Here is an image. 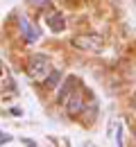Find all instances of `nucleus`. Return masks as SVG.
Returning a JSON list of instances; mask_svg holds the SVG:
<instances>
[{
	"mask_svg": "<svg viewBox=\"0 0 136 147\" xmlns=\"http://www.w3.org/2000/svg\"><path fill=\"white\" fill-rule=\"evenodd\" d=\"M27 75H30L32 79H45V77L50 75V61L43 55L30 57V61H27Z\"/></svg>",
	"mask_w": 136,
	"mask_h": 147,
	"instance_id": "1",
	"label": "nucleus"
},
{
	"mask_svg": "<svg viewBox=\"0 0 136 147\" xmlns=\"http://www.w3.org/2000/svg\"><path fill=\"white\" fill-rule=\"evenodd\" d=\"M18 27H20V34H23V38H25L27 43H34V41L39 38V30H37L30 20L20 18V20H18Z\"/></svg>",
	"mask_w": 136,
	"mask_h": 147,
	"instance_id": "2",
	"label": "nucleus"
},
{
	"mask_svg": "<svg viewBox=\"0 0 136 147\" xmlns=\"http://www.w3.org/2000/svg\"><path fill=\"white\" fill-rule=\"evenodd\" d=\"M73 45L82 48V50H97L100 48V38L97 36H75L73 38Z\"/></svg>",
	"mask_w": 136,
	"mask_h": 147,
	"instance_id": "3",
	"label": "nucleus"
},
{
	"mask_svg": "<svg viewBox=\"0 0 136 147\" xmlns=\"http://www.w3.org/2000/svg\"><path fill=\"white\" fill-rule=\"evenodd\" d=\"M64 107H66V111H68V115H77L79 111H84V102H82V97H79V95L73 93Z\"/></svg>",
	"mask_w": 136,
	"mask_h": 147,
	"instance_id": "4",
	"label": "nucleus"
},
{
	"mask_svg": "<svg viewBox=\"0 0 136 147\" xmlns=\"http://www.w3.org/2000/svg\"><path fill=\"white\" fill-rule=\"evenodd\" d=\"M45 23L50 25V30H55V32H59V30H64V16L61 14H48L45 16Z\"/></svg>",
	"mask_w": 136,
	"mask_h": 147,
	"instance_id": "5",
	"label": "nucleus"
},
{
	"mask_svg": "<svg viewBox=\"0 0 136 147\" xmlns=\"http://www.w3.org/2000/svg\"><path fill=\"white\" fill-rule=\"evenodd\" d=\"M57 79H59V73L55 70V73L50 75V79H45V86H55V84H57Z\"/></svg>",
	"mask_w": 136,
	"mask_h": 147,
	"instance_id": "6",
	"label": "nucleus"
},
{
	"mask_svg": "<svg viewBox=\"0 0 136 147\" xmlns=\"http://www.w3.org/2000/svg\"><path fill=\"white\" fill-rule=\"evenodd\" d=\"M32 2H43V0H32Z\"/></svg>",
	"mask_w": 136,
	"mask_h": 147,
	"instance_id": "7",
	"label": "nucleus"
},
{
	"mask_svg": "<svg viewBox=\"0 0 136 147\" xmlns=\"http://www.w3.org/2000/svg\"><path fill=\"white\" fill-rule=\"evenodd\" d=\"M0 73H2V66H0Z\"/></svg>",
	"mask_w": 136,
	"mask_h": 147,
	"instance_id": "8",
	"label": "nucleus"
},
{
	"mask_svg": "<svg viewBox=\"0 0 136 147\" xmlns=\"http://www.w3.org/2000/svg\"><path fill=\"white\" fill-rule=\"evenodd\" d=\"M134 2H136V0H134Z\"/></svg>",
	"mask_w": 136,
	"mask_h": 147,
	"instance_id": "9",
	"label": "nucleus"
}]
</instances>
